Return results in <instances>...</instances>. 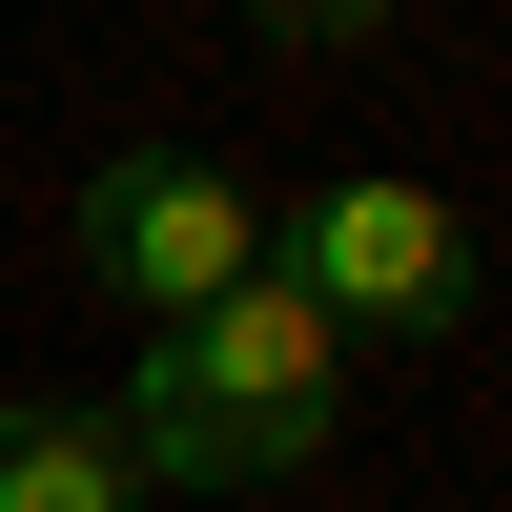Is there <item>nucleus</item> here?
Returning a JSON list of instances; mask_svg holds the SVG:
<instances>
[{"label": "nucleus", "instance_id": "nucleus-3", "mask_svg": "<svg viewBox=\"0 0 512 512\" xmlns=\"http://www.w3.org/2000/svg\"><path fill=\"white\" fill-rule=\"evenodd\" d=\"M287 287L328 308V349H431V328H472V226H451L431 185H390V164H349V185H308L287 205V246H267Z\"/></svg>", "mask_w": 512, "mask_h": 512}, {"label": "nucleus", "instance_id": "nucleus-4", "mask_svg": "<svg viewBox=\"0 0 512 512\" xmlns=\"http://www.w3.org/2000/svg\"><path fill=\"white\" fill-rule=\"evenodd\" d=\"M0 512H144V451H123V410H82V390L0 410Z\"/></svg>", "mask_w": 512, "mask_h": 512}, {"label": "nucleus", "instance_id": "nucleus-1", "mask_svg": "<svg viewBox=\"0 0 512 512\" xmlns=\"http://www.w3.org/2000/svg\"><path fill=\"white\" fill-rule=\"evenodd\" d=\"M328 431H349V349H328V308H308L287 267H246L226 308L144 328V369H123L144 492H287Z\"/></svg>", "mask_w": 512, "mask_h": 512}, {"label": "nucleus", "instance_id": "nucleus-2", "mask_svg": "<svg viewBox=\"0 0 512 512\" xmlns=\"http://www.w3.org/2000/svg\"><path fill=\"white\" fill-rule=\"evenodd\" d=\"M62 246H82V287H103L123 328H185V308H226V287L267 267V205L205 144H103L82 205H62Z\"/></svg>", "mask_w": 512, "mask_h": 512}]
</instances>
